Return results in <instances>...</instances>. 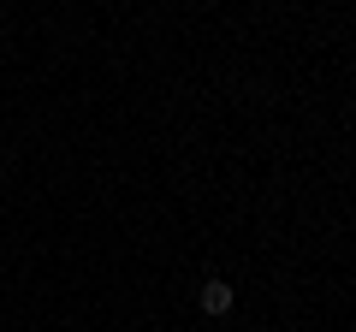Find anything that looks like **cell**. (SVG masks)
Wrapping results in <instances>:
<instances>
[{
  "label": "cell",
  "mask_w": 356,
  "mask_h": 332,
  "mask_svg": "<svg viewBox=\"0 0 356 332\" xmlns=\"http://www.w3.org/2000/svg\"><path fill=\"white\" fill-rule=\"evenodd\" d=\"M196 303H202V315H208V320H220V315H232V303H238V291H232L226 279H202V291H196Z\"/></svg>",
  "instance_id": "obj_1"
}]
</instances>
